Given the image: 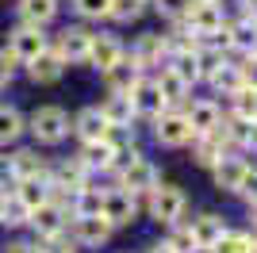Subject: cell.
I'll use <instances>...</instances> for the list:
<instances>
[{
	"mask_svg": "<svg viewBox=\"0 0 257 253\" xmlns=\"http://www.w3.org/2000/svg\"><path fill=\"white\" fill-rule=\"evenodd\" d=\"M31 135L43 142V146H54L69 135V119H65L62 107H39L31 115Z\"/></svg>",
	"mask_w": 257,
	"mask_h": 253,
	"instance_id": "1",
	"label": "cell"
},
{
	"mask_svg": "<svg viewBox=\"0 0 257 253\" xmlns=\"http://www.w3.org/2000/svg\"><path fill=\"white\" fill-rule=\"evenodd\" d=\"M184 192L177 188V184H161V188L150 192V215L158 222H165V226H173V222L184 215Z\"/></svg>",
	"mask_w": 257,
	"mask_h": 253,
	"instance_id": "2",
	"label": "cell"
},
{
	"mask_svg": "<svg viewBox=\"0 0 257 253\" xmlns=\"http://www.w3.org/2000/svg\"><path fill=\"white\" fill-rule=\"evenodd\" d=\"M154 135H158L161 146H188V142H196V131H192L184 111H161Z\"/></svg>",
	"mask_w": 257,
	"mask_h": 253,
	"instance_id": "3",
	"label": "cell"
},
{
	"mask_svg": "<svg viewBox=\"0 0 257 253\" xmlns=\"http://www.w3.org/2000/svg\"><path fill=\"white\" fill-rule=\"evenodd\" d=\"M43 50H46L43 27H27V23H23L20 31L12 35V42H8V54H12V62H16V65H20V62H35Z\"/></svg>",
	"mask_w": 257,
	"mask_h": 253,
	"instance_id": "4",
	"label": "cell"
},
{
	"mask_svg": "<svg viewBox=\"0 0 257 253\" xmlns=\"http://www.w3.org/2000/svg\"><path fill=\"white\" fill-rule=\"evenodd\" d=\"M100 215H104L111 226H127V222H135V215H139V203H135V196H131L127 188H115V192H104Z\"/></svg>",
	"mask_w": 257,
	"mask_h": 253,
	"instance_id": "5",
	"label": "cell"
},
{
	"mask_svg": "<svg viewBox=\"0 0 257 253\" xmlns=\"http://www.w3.org/2000/svg\"><path fill=\"white\" fill-rule=\"evenodd\" d=\"M119 188H127L131 196H139V192H154V188H158V169L139 154L135 161L123 165V184H119Z\"/></svg>",
	"mask_w": 257,
	"mask_h": 253,
	"instance_id": "6",
	"label": "cell"
},
{
	"mask_svg": "<svg viewBox=\"0 0 257 253\" xmlns=\"http://www.w3.org/2000/svg\"><path fill=\"white\" fill-rule=\"evenodd\" d=\"M88 46H92V35L85 31V27H65L62 35H58V58L62 62H88Z\"/></svg>",
	"mask_w": 257,
	"mask_h": 253,
	"instance_id": "7",
	"label": "cell"
},
{
	"mask_svg": "<svg viewBox=\"0 0 257 253\" xmlns=\"http://www.w3.org/2000/svg\"><path fill=\"white\" fill-rule=\"evenodd\" d=\"M127 96H131V107H135V115H150V119H158L161 111L169 107V104H165V96L158 92V84H154V81H139Z\"/></svg>",
	"mask_w": 257,
	"mask_h": 253,
	"instance_id": "8",
	"label": "cell"
},
{
	"mask_svg": "<svg viewBox=\"0 0 257 253\" xmlns=\"http://www.w3.org/2000/svg\"><path fill=\"white\" fill-rule=\"evenodd\" d=\"M184 20H188L192 35H223V12H219V4H204V0H196L192 12H188Z\"/></svg>",
	"mask_w": 257,
	"mask_h": 253,
	"instance_id": "9",
	"label": "cell"
},
{
	"mask_svg": "<svg viewBox=\"0 0 257 253\" xmlns=\"http://www.w3.org/2000/svg\"><path fill=\"white\" fill-rule=\"evenodd\" d=\"M31 222L35 230H39V238H46V242H58L65 230V211L58 207V203H43V207L31 211Z\"/></svg>",
	"mask_w": 257,
	"mask_h": 253,
	"instance_id": "10",
	"label": "cell"
},
{
	"mask_svg": "<svg viewBox=\"0 0 257 253\" xmlns=\"http://www.w3.org/2000/svg\"><path fill=\"white\" fill-rule=\"evenodd\" d=\"M73 131H77V138H81V142H104L107 131H111V123L104 119V111H100V107H85V111L77 115Z\"/></svg>",
	"mask_w": 257,
	"mask_h": 253,
	"instance_id": "11",
	"label": "cell"
},
{
	"mask_svg": "<svg viewBox=\"0 0 257 253\" xmlns=\"http://www.w3.org/2000/svg\"><path fill=\"white\" fill-rule=\"evenodd\" d=\"M123 58V42L115 35H92V46H88V62L96 69H111V65Z\"/></svg>",
	"mask_w": 257,
	"mask_h": 253,
	"instance_id": "12",
	"label": "cell"
},
{
	"mask_svg": "<svg viewBox=\"0 0 257 253\" xmlns=\"http://www.w3.org/2000/svg\"><path fill=\"white\" fill-rule=\"evenodd\" d=\"M73 234H77V242H85V245H104L111 238V222L104 215H77Z\"/></svg>",
	"mask_w": 257,
	"mask_h": 253,
	"instance_id": "13",
	"label": "cell"
},
{
	"mask_svg": "<svg viewBox=\"0 0 257 253\" xmlns=\"http://www.w3.org/2000/svg\"><path fill=\"white\" fill-rule=\"evenodd\" d=\"M139 69H142V65L135 62V58H131V62H123V58H119V62L111 65V69H104L107 84H111V92H131V88H135V84L142 81V77H139Z\"/></svg>",
	"mask_w": 257,
	"mask_h": 253,
	"instance_id": "14",
	"label": "cell"
},
{
	"mask_svg": "<svg viewBox=\"0 0 257 253\" xmlns=\"http://www.w3.org/2000/svg\"><path fill=\"white\" fill-rule=\"evenodd\" d=\"M16 200H20L27 211L43 207V203H50V184H46V177H27V180H20Z\"/></svg>",
	"mask_w": 257,
	"mask_h": 253,
	"instance_id": "15",
	"label": "cell"
},
{
	"mask_svg": "<svg viewBox=\"0 0 257 253\" xmlns=\"http://www.w3.org/2000/svg\"><path fill=\"white\" fill-rule=\"evenodd\" d=\"M165 50H169V39H161V35L150 31V35H139V42H135V54H131V58H135L139 65H158Z\"/></svg>",
	"mask_w": 257,
	"mask_h": 253,
	"instance_id": "16",
	"label": "cell"
},
{
	"mask_svg": "<svg viewBox=\"0 0 257 253\" xmlns=\"http://www.w3.org/2000/svg\"><path fill=\"white\" fill-rule=\"evenodd\" d=\"M27 65H31V81H39V84H54L58 77H62V69H65V62L54 50H43L35 62H27Z\"/></svg>",
	"mask_w": 257,
	"mask_h": 253,
	"instance_id": "17",
	"label": "cell"
},
{
	"mask_svg": "<svg viewBox=\"0 0 257 253\" xmlns=\"http://www.w3.org/2000/svg\"><path fill=\"white\" fill-rule=\"evenodd\" d=\"M184 115H188V123H192L196 135H211L215 126L223 123V119H219V107H215L211 100H196L192 111H184Z\"/></svg>",
	"mask_w": 257,
	"mask_h": 253,
	"instance_id": "18",
	"label": "cell"
},
{
	"mask_svg": "<svg viewBox=\"0 0 257 253\" xmlns=\"http://www.w3.org/2000/svg\"><path fill=\"white\" fill-rule=\"evenodd\" d=\"M188 230H192V238H196V245H200V249H211L226 226H223V219H219V215H200V219H192V226H188Z\"/></svg>",
	"mask_w": 257,
	"mask_h": 253,
	"instance_id": "19",
	"label": "cell"
},
{
	"mask_svg": "<svg viewBox=\"0 0 257 253\" xmlns=\"http://www.w3.org/2000/svg\"><path fill=\"white\" fill-rule=\"evenodd\" d=\"M20 16H23L27 27H46V23L58 16V0H23Z\"/></svg>",
	"mask_w": 257,
	"mask_h": 253,
	"instance_id": "20",
	"label": "cell"
},
{
	"mask_svg": "<svg viewBox=\"0 0 257 253\" xmlns=\"http://www.w3.org/2000/svg\"><path fill=\"white\" fill-rule=\"evenodd\" d=\"M246 161L242 158H223L219 165H215V184L226 192H238V184H242V177H246Z\"/></svg>",
	"mask_w": 257,
	"mask_h": 253,
	"instance_id": "21",
	"label": "cell"
},
{
	"mask_svg": "<svg viewBox=\"0 0 257 253\" xmlns=\"http://www.w3.org/2000/svg\"><path fill=\"white\" fill-rule=\"evenodd\" d=\"M100 111H104V119L111 126H127L131 119H135V107H131V96L127 92H111L104 100V107H100Z\"/></svg>",
	"mask_w": 257,
	"mask_h": 253,
	"instance_id": "22",
	"label": "cell"
},
{
	"mask_svg": "<svg viewBox=\"0 0 257 253\" xmlns=\"http://www.w3.org/2000/svg\"><path fill=\"white\" fill-rule=\"evenodd\" d=\"M226 35V46H238V50H257V23L246 20V23H234V27H223Z\"/></svg>",
	"mask_w": 257,
	"mask_h": 253,
	"instance_id": "23",
	"label": "cell"
},
{
	"mask_svg": "<svg viewBox=\"0 0 257 253\" xmlns=\"http://www.w3.org/2000/svg\"><path fill=\"white\" fill-rule=\"evenodd\" d=\"M88 169H115V150L107 142H85V154H81Z\"/></svg>",
	"mask_w": 257,
	"mask_h": 253,
	"instance_id": "24",
	"label": "cell"
},
{
	"mask_svg": "<svg viewBox=\"0 0 257 253\" xmlns=\"http://www.w3.org/2000/svg\"><path fill=\"white\" fill-rule=\"evenodd\" d=\"M207 253H253V238H249V234H238V230H223L219 242Z\"/></svg>",
	"mask_w": 257,
	"mask_h": 253,
	"instance_id": "25",
	"label": "cell"
},
{
	"mask_svg": "<svg viewBox=\"0 0 257 253\" xmlns=\"http://www.w3.org/2000/svg\"><path fill=\"white\" fill-rule=\"evenodd\" d=\"M154 84H158V92L165 96V104H181L184 92H188V81H181L173 69H161V77H158Z\"/></svg>",
	"mask_w": 257,
	"mask_h": 253,
	"instance_id": "26",
	"label": "cell"
},
{
	"mask_svg": "<svg viewBox=\"0 0 257 253\" xmlns=\"http://www.w3.org/2000/svg\"><path fill=\"white\" fill-rule=\"evenodd\" d=\"M12 177L16 180H27V177H43V161H39V154H31V150H20L16 158H12Z\"/></svg>",
	"mask_w": 257,
	"mask_h": 253,
	"instance_id": "27",
	"label": "cell"
},
{
	"mask_svg": "<svg viewBox=\"0 0 257 253\" xmlns=\"http://www.w3.org/2000/svg\"><path fill=\"white\" fill-rule=\"evenodd\" d=\"M173 73L181 77V81H200V65H196V50H188V54H173V65H169Z\"/></svg>",
	"mask_w": 257,
	"mask_h": 253,
	"instance_id": "28",
	"label": "cell"
},
{
	"mask_svg": "<svg viewBox=\"0 0 257 253\" xmlns=\"http://www.w3.org/2000/svg\"><path fill=\"white\" fill-rule=\"evenodd\" d=\"M234 115L246 119V123H257V92L253 88H238L234 92Z\"/></svg>",
	"mask_w": 257,
	"mask_h": 253,
	"instance_id": "29",
	"label": "cell"
},
{
	"mask_svg": "<svg viewBox=\"0 0 257 253\" xmlns=\"http://www.w3.org/2000/svg\"><path fill=\"white\" fill-rule=\"evenodd\" d=\"M20 131H23V115L16 107H0V142L20 138Z\"/></svg>",
	"mask_w": 257,
	"mask_h": 253,
	"instance_id": "30",
	"label": "cell"
},
{
	"mask_svg": "<svg viewBox=\"0 0 257 253\" xmlns=\"http://www.w3.org/2000/svg\"><path fill=\"white\" fill-rule=\"evenodd\" d=\"M211 84L219 88V92H230V96H234L238 88H242V69H238V65H223V69L211 77Z\"/></svg>",
	"mask_w": 257,
	"mask_h": 253,
	"instance_id": "31",
	"label": "cell"
},
{
	"mask_svg": "<svg viewBox=\"0 0 257 253\" xmlns=\"http://www.w3.org/2000/svg\"><path fill=\"white\" fill-rule=\"evenodd\" d=\"M196 65H200V77H215L219 69H223V50H215V46H207V50H196Z\"/></svg>",
	"mask_w": 257,
	"mask_h": 253,
	"instance_id": "32",
	"label": "cell"
},
{
	"mask_svg": "<svg viewBox=\"0 0 257 253\" xmlns=\"http://www.w3.org/2000/svg\"><path fill=\"white\" fill-rule=\"evenodd\" d=\"M142 4H146V0H111L107 16L119 20V23H131V20H139V16H142Z\"/></svg>",
	"mask_w": 257,
	"mask_h": 253,
	"instance_id": "33",
	"label": "cell"
},
{
	"mask_svg": "<svg viewBox=\"0 0 257 253\" xmlns=\"http://www.w3.org/2000/svg\"><path fill=\"white\" fill-rule=\"evenodd\" d=\"M169 249H173V253H196L200 245H196V238H192V230H188V226H177V230L169 234Z\"/></svg>",
	"mask_w": 257,
	"mask_h": 253,
	"instance_id": "34",
	"label": "cell"
},
{
	"mask_svg": "<svg viewBox=\"0 0 257 253\" xmlns=\"http://www.w3.org/2000/svg\"><path fill=\"white\" fill-rule=\"evenodd\" d=\"M154 4H158L161 16H169V20H184V16L192 12L196 0H154Z\"/></svg>",
	"mask_w": 257,
	"mask_h": 253,
	"instance_id": "35",
	"label": "cell"
},
{
	"mask_svg": "<svg viewBox=\"0 0 257 253\" xmlns=\"http://www.w3.org/2000/svg\"><path fill=\"white\" fill-rule=\"evenodd\" d=\"M73 8L85 16V20H100V16H107V8H111V0H73Z\"/></svg>",
	"mask_w": 257,
	"mask_h": 253,
	"instance_id": "36",
	"label": "cell"
},
{
	"mask_svg": "<svg viewBox=\"0 0 257 253\" xmlns=\"http://www.w3.org/2000/svg\"><path fill=\"white\" fill-rule=\"evenodd\" d=\"M238 196L246 203H257V169H246V177H242V184H238Z\"/></svg>",
	"mask_w": 257,
	"mask_h": 253,
	"instance_id": "37",
	"label": "cell"
},
{
	"mask_svg": "<svg viewBox=\"0 0 257 253\" xmlns=\"http://www.w3.org/2000/svg\"><path fill=\"white\" fill-rule=\"evenodd\" d=\"M242 69V88H253L257 92V58H249L246 65H238Z\"/></svg>",
	"mask_w": 257,
	"mask_h": 253,
	"instance_id": "38",
	"label": "cell"
},
{
	"mask_svg": "<svg viewBox=\"0 0 257 253\" xmlns=\"http://www.w3.org/2000/svg\"><path fill=\"white\" fill-rule=\"evenodd\" d=\"M12 69H16V62H12V54L4 50V54H0V84L12 81Z\"/></svg>",
	"mask_w": 257,
	"mask_h": 253,
	"instance_id": "39",
	"label": "cell"
},
{
	"mask_svg": "<svg viewBox=\"0 0 257 253\" xmlns=\"http://www.w3.org/2000/svg\"><path fill=\"white\" fill-rule=\"evenodd\" d=\"M4 253H39V249H35V245H27V242H12Z\"/></svg>",
	"mask_w": 257,
	"mask_h": 253,
	"instance_id": "40",
	"label": "cell"
},
{
	"mask_svg": "<svg viewBox=\"0 0 257 253\" xmlns=\"http://www.w3.org/2000/svg\"><path fill=\"white\" fill-rule=\"evenodd\" d=\"M242 4H246V20L257 23V0H242Z\"/></svg>",
	"mask_w": 257,
	"mask_h": 253,
	"instance_id": "41",
	"label": "cell"
},
{
	"mask_svg": "<svg viewBox=\"0 0 257 253\" xmlns=\"http://www.w3.org/2000/svg\"><path fill=\"white\" fill-rule=\"evenodd\" d=\"M146 253H173V249H169V242H165V245H150Z\"/></svg>",
	"mask_w": 257,
	"mask_h": 253,
	"instance_id": "42",
	"label": "cell"
},
{
	"mask_svg": "<svg viewBox=\"0 0 257 253\" xmlns=\"http://www.w3.org/2000/svg\"><path fill=\"white\" fill-rule=\"evenodd\" d=\"M249 215H253V222H257V203H249Z\"/></svg>",
	"mask_w": 257,
	"mask_h": 253,
	"instance_id": "43",
	"label": "cell"
},
{
	"mask_svg": "<svg viewBox=\"0 0 257 253\" xmlns=\"http://www.w3.org/2000/svg\"><path fill=\"white\" fill-rule=\"evenodd\" d=\"M253 245H257V242H253Z\"/></svg>",
	"mask_w": 257,
	"mask_h": 253,
	"instance_id": "44",
	"label": "cell"
}]
</instances>
